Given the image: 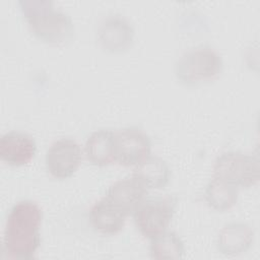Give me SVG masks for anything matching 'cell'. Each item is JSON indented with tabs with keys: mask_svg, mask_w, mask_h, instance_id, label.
<instances>
[{
	"mask_svg": "<svg viewBox=\"0 0 260 260\" xmlns=\"http://www.w3.org/2000/svg\"><path fill=\"white\" fill-rule=\"evenodd\" d=\"M42 220L43 210L36 201L24 199L14 203L5 221L2 257L32 259L41 246Z\"/></svg>",
	"mask_w": 260,
	"mask_h": 260,
	"instance_id": "obj_1",
	"label": "cell"
},
{
	"mask_svg": "<svg viewBox=\"0 0 260 260\" xmlns=\"http://www.w3.org/2000/svg\"><path fill=\"white\" fill-rule=\"evenodd\" d=\"M18 5L29 30L39 40L50 44H64L75 32L71 16L56 8L51 0H19Z\"/></svg>",
	"mask_w": 260,
	"mask_h": 260,
	"instance_id": "obj_2",
	"label": "cell"
},
{
	"mask_svg": "<svg viewBox=\"0 0 260 260\" xmlns=\"http://www.w3.org/2000/svg\"><path fill=\"white\" fill-rule=\"evenodd\" d=\"M223 70L221 55L208 45L185 51L174 64L176 78L184 85L196 86L215 80Z\"/></svg>",
	"mask_w": 260,
	"mask_h": 260,
	"instance_id": "obj_3",
	"label": "cell"
},
{
	"mask_svg": "<svg viewBox=\"0 0 260 260\" xmlns=\"http://www.w3.org/2000/svg\"><path fill=\"white\" fill-rule=\"evenodd\" d=\"M212 171L214 178L238 188H249L259 181V158L241 151H225L215 158Z\"/></svg>",
	"mask_w": 260,
	"mask_h": 260,
	"instance_id": "obj_4",
	"label": "cell"
},
{
	"mask_svg": "<svg viewBox=\"0 0 260 260\" xmlns=\"http://www.w3.org/2000/svg\"><path fill=\"white\" fill-rule=\"evenodd\" d=\"M177 199L168 195L144 199L132 212L139 233L151 239L167 231L175 213Z\"/></svg>",
	"mask_w": 260,
	"mask_h": 260,
	"instance_id": "obj_5",
	"label": "cell"
},
{
	"mask_svg": "<svg viewBox=\"0 0 260 260\" xmlns=\"http://www.w3.org/2000/svg\"><path fill=\"white\" fill-rule=\"evenodd\" d=\"M151 152V139L142 129L130 126L114 131V157L121 166H137Z\"/></svg>",
	"mask_w": 260,
	"mask_h": 260,
	"instance_id": "obj_6",
	"label": "cell"
},
{
	"mask_svg": "<svg viewBox=\"0 0 260 260\" xmlns=\"http://www.w3.org/2000/svg\"><path fill=\"white\" fill-rule=\"evenodd\" d=\"M82 160L80 144L73 138L62 137L55 140L47 149L45 165L56 179H67L79 168Z\"/></svg>",
	"mask_w": 260,
	"mask_h": 260,
	"instance_id": "obj_7",
	"label": "cell"
},
{
	"mask_svg": "<svg viewBox=\"0 0 260 260\" xmlns=\"http://www.w3.org/2000/svg\"><path fill=\"white\" fill-rule=\"evenodd\" d=\"M135 29L132 23L119 13L104 17L96 27V40L105 51L121 53L127 51L133 44Z\"/></svg>",
	"mask_w": 260,
	"mask_h": 260,
	"instance_id": "obj_8",
	"label": "cell"
},
{
	"mask_svg": "<svg viewBox=\"0 0 260 260\" xmlns=\"http://www.w3.org/2000/svg\"><path fill=\"white\" fill-rule=\"evenodd\" d=\"M36 152V140L25 132L12 130L0 138V157L10 166L19 167L28 164Z\"/></svg>",
	"mask_w": 260,
	"mask_h": 260,
	"instance_id": "obj_9",
	"label": "cell"
},
{
	"mask_svg": "<svg viewBox=\"0 0 260 260\" xmlns=\"http://www.w3.org/2000/svg\"><path fill=\"white\" fill-rule=\"evenodd\" d=\"M255 239L254 229L242 221H232L224 224L216 239V247L220 254L238 256L246 253L253 245Z\"/></svg>",
	"mask_w": 260,
	"mask_h": 260,
	"instance_id": "obj_10",
	"label": "cell"
},
{
	"mask_svg": "<svg viewBox=\"0 0 260 260\" xmlns=\"http://www.w3.org/2000/svg\"><path fill=\"white\" fill-rule=\"evenodd\" d=\"M128 214L107 196L101 198L89 210V222L94 231L102 235L113 236L125 225Z\"/></svg>",
	"mask_w": 260,
	"mask_h": 260,
	"instance_id": "obj_11",
	"label": "cell"
},
{
	"mask_svg": "<svg viewBox=\"0 0 260 260\" xmlns=\"http://www.w3.org/2000/svg\"><path fill=\"white\" fill-rule=\"evenodd\" d=\"M147 190V187L132 174L111 184L107 197L129 215L145 199Z\"/></svg>",
	"mask_w": 260,
	"mask_h": 260,
	"instance_id": "obj_12",
	"label": "cell"
},
{
	"mask_svg": "<svg viewBox=\"0 0 260 260\" xmlns=\"http://www.w3.org/2000/svg\"><path fill=\"white\" fill-rule=\"evenodd\" d=\"M84 153L87 160L94 166L105 167L114 162V131L111 129L93 131L85 141Z\"/></svg>",
	"mask_w": 260,
	"mask_h": 260,
	"instance_id": "obj_13",
	"label": "cell"
},
{
	"mask_svg": "<svg viewBox=\"0 0 260 260\" xmlns=\"http://www.w3.org/2000/svg\"><path fill=\"white\" fill-rule=\"evenodd\" d=\"M147 189H161L171 179V169L168 162L158 155H149L135 166L133 173Z\"/></svg>",
	"mask_w": 260,
	"mask_h": 260,
	"instance_id": "obj_14",
	"label": "cell"
},
{
	"mask_svg": "<svg viewBox=\"0 0 260 260\" xmlns=\"http://www.w3.org/2000/svg\"><path fill=\"white\" fill-rule=\"evenodd\" d=\"M239 188L217 178H212L204 189L206 203L217 211L231 209L238 201Z\"/></svg>",
	"mask_w": 260,
	"mask_h": 260,
	"instance_id": "obj_15",
	"label": "cell"
},
{
	"mask_svg": "<svg viewBox=\"0 0 260 260\" xmlns=\"http://www.w3.org/2000/svg\"><path fill=\"white\" fill-rule=\"evenodd\" d=\"M149 254L153 259H183L185 244L176 232L167 230L150 239Z\"/></svg>",
	"mask_w": 260,
	"mask_h": 260,
	"instance_id": "obj_16",
	"label": "cell"
}]
</instances>
